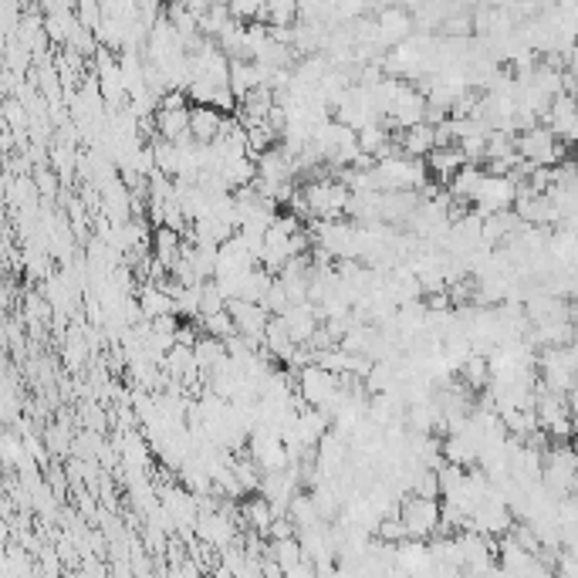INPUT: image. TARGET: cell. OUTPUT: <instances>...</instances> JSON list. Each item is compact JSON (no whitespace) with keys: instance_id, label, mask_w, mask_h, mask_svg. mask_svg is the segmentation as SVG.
I'll list each match as a JSON object with an SVG mask.
<instances>
[{"instance_id":"1","label":"cell","mask_w":578,"mask_h":578,"mask_svg":"<svg viewBox=\"0 0 578 578\" xmlns=\"http://www.w3.org/2000/svg\"><path fill=\"white\" fill-rule=\"evenodd\" d=\"M399 521L406 528V538H420L430 541L440 528V501L437 497H423V494H409L406 501H399Z\"/></svg>"},{"instance_id":"2","label":"cell","mask_w":578,"mask_h":578,"mask_svg":"<svg viewBox=\"0 0 578 578\" xmlns=\"http://www.w3.org/2000/svg\"><path fill=\"white\" fill-rule=\"evenodd\" d=\"M470 207L477 213H494V210H511L514 207V183L511 176H501V173H484L477 193L470 200Z\"/></svg>"},{"instance_id":"3","label":"cell","mask_w":578,"mask_h":578,"mask_svg":"<svg viewBox=\"0 0 578 578\" xmlns=\"http://www.w3.org/2000/svg\"><path fill=\"white\" fill-rule=\"evenodd\" d=\"M224 126V112H217L213 105H190V136L197 142H213Z\"/></svg>"},{"instance_id":"4","label":"cell","mask_w":578,"mask_h":578,"mask_svg":"<svg viewBox=\"0 0 578 578\" xmlns=\"http://www.w3.org/2000/svg\"><path fill=\"white\" fill-rule=\"evenodd\" d=\"M173 311V295L170 291H163L159 284L146 281L139 288V315L149 322V318H156V315H170ZM176 315V311H173Z\"/></svg>"},{"instance_id":"5","label":"cell","mask_w":578,"mask_h":578,"mask_svg":"<svg viewBox=\"0 0 578 578\" xmlns=\"http://www.w3.org/2000/svg\"><path fill=\"white\" fill-rule=\"evenodd\" d=\"M240 518H244V524H251L257 535H268L271 521H274L278 514H274L268 497H261V494H257V497H247V501L240 504Z\"/></svg>"},{"instance_id":"6","label":"cell","mask_w":578,"mask_h":578,"mask_svg":"<svg viewBox=\"0 0 578 578\" xmlns=\"http://www.w3.org/2000/svg\"><path fill=\"white\" fill-rule=\"evenodd\" d=\"M264 555H268L271 562L281 565V572H288V568H295V565L301 562V545H298V535L271 538L268 548H264Z\"/></svg>"}]
</instances>
